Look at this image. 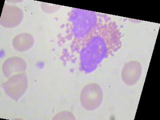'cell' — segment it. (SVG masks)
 <instances>
[{"label":"cell","mask_w":160,"mask_h":120,"mask_svg":"<svg viewBox=\"0 0 160 120\" xmlns=\"http://www.w3.org/2000/svg\"><path fill=\"white\" fill-rule=\"evenodd\" d=\"M103 99L101 87L96 83H91L83 88L80 95V101L84 109L94 111L101 106Z\"/></svg>","instance_id":"cell-3"},{"label":"cell","mask_w":160,"mask_h":120,"mask_svg":"<svg viewBox=\"0 0 160 120\" xmlns=\"http://www.w3.org/2000/svg\"><path fill=\"white\" fill-rule=\"evenodd\" d=\"M28 86L26 74L22 72L11 77L3 84L2 87L8 96L17 101L26 92Z\"/></svg>","instance_id":"cell-4"},{"label":"cell","mask_w":160,"mask_h":120,"mask_svg":"<svg viewBox=\"0 0 160 120\" xmlns=\"http://www.w3.org/2000/svg\"><path fill=\"white\" fill-rule=\"evenodd\" d=\"M121 46L119 30L112 22H99L82 39L81 66L87 72L94 71L102 60L117 51Z\"/></svg>","instance_id":"cell-1"},{"label":"cell","mask_w":160,"mask_h":120,"mask_svg":"<svg viewBox=\"0 0 160 120\" xmlns=\"http://www.w3.org/2000/svg\"><path fill=\"white\" fill-rule=\"evenodd\" d=\"M142 68L140 62L131 61L125 65L122 70V77L125 84L132 86L137 83L141 76Z\"/></svg>","instance_id":"cell-6"},{"label":"cell","mask_w":160,"mask_h":120,"mask_svg":"<svg viewBox=\"0 0 160 120\" xmlns=\"http://www.w3.org/2000/svg\"><path fill=\"white\" fill-rule=\"evenodd\" d=\"M71 32L75 40L83 39L98 25L96 12L86 10L74 9L71 16Z\"/></svg>","instance_id":"cell-2"},{"label":"cell","mask_w":160,"mask_h":120,"mask_svg":"<svg viewBox=\"0 0 160 120\" xmlns=\"http://www.w3.org/2000/svg\"><path fill=\"white\" fill-rule=\"evenodd\" d=\"M35 40L32 35L22 33L15 37L12 41V46L18 51L25 52L34 46Z\"/></svg>","instance_id":"cell-8"},{"label":"cell","mask_w":160,"mask_h":120,"mask_svg":"<svg viewBox=\"0 0 160 120\" xmlns=\"http://www.w3.org/2000/svg\"><path fill=\"white\" fill-rule=\"evenodd\" d=\"M23 19V12L18 7L5 4L2 10L0 24L8 28L16 27L21 24Z\"/></svg>","instance_id":"cell-5"},{"label":"cell","mask_w":160,"mask_h":120,"mask_svg":"<svg viewBox=\"0 0 160 120\" xmlns=\"http://www.w3.org/2000/svg\"><path fill=\"white\" fill-rule=\"evenodd\" d=\"M53 120H75V118L70 112L64 111L56 115Z\"/></svg>","instance_id":"cell-9"},{"label":"cell","mask_w":160,"mask_h":120,"mask_svg":"<svg viewBox=\"0 0 160 120\" xmlns=\"http://www.w3.org/2000/svg\"><path fill=\"white\" fill-rule=\"evenodd\" d=\"M27 67L26 62L21 58H10L4 62L2 71L5 76L8 78L25 72Z\"/></svg>","instance_id":"cell-7"}]
</instances>
